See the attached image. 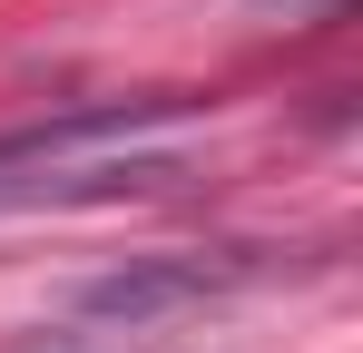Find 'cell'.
<instances>
[{"mask_svg": "<svg viewBox=\"0 0 363 353\" xmlns=\"http://www.w3.org/2000/svg\"><path fill=\"white\" fill-rule=\"evenodd\" d=\"M186 128H196V99H89V108H60L40 128H10L0 138V216L167 186Z\"/></svg>", "mask_w": 363, "mask_h": 353, "instance_id": "obj_1", "label": "cell"}, {"mask_svg": "<svg viewBox=\"0 0 363 353\" xmlns=\"http://www.w3.org/2000/svg\"><path fill=\"white\" fill-rule=\"evenodd\" d=\"M245 265H216V255H147V265H118V275H99V285L79 294V314L89 324H128V334H147V324H167L186 304H206V294H226Z\"/></svg>", "mask_w": 363, "mask_h": 353, "instance_id": "obj_2", "label": "cell"}]
</instances>
